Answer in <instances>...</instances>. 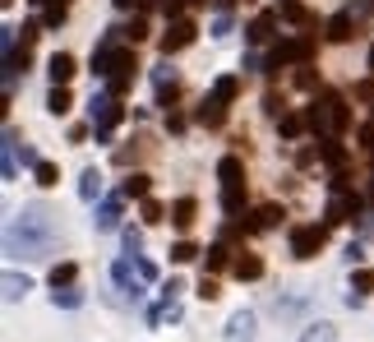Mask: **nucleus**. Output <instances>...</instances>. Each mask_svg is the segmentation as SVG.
Masks as SVG:
<instances>
[{
    "instance_id": "1",
    "label": "nucleus",
    "mask_w": 374,
    "mask_h": 342,
    "mask_svg": "<svg viewBox=\"0 0 374 342\" xmlns=\"http://www.w3.org/2000/svg\"><path fill=\"white\" fill-rule=\"evenodd\" d=\"M55 241H60V227H55V213L46 204L23 209L19 222L10 227V254H23V259H46Z\"/></svg>"
},
{
    "instance_id": "2",
    "label": "nucleus",
    "mask_w": 374,
    "mask_h": 342,
    "mask_svg": "<svg viewBox=\"0 0 374 342\" xmlns=\"http://www.w3.org/2000/svg\"><path fill=\"white\" fill-rule=\"evenodd\" d=\"M347 125H352V111H347V102H342L338 93H323V98H314V107H309V130H314V134H323V139H338Z\"/></svg>"
},
{
    "instance_id": "3",
    "label": "nucleus",
    "mask_w": 374,
    "mask_h": 342,
    "mask_svg": "<svg viewBox=\"0 0 374 342\" xmlns=\"http://www.w3.org/2000/svg\"><path fill=\"white\" fill-rule=\"evenodd\" d=\"M218 176H222V209L241 213L245 209V162H241V157H222Z\"/></svg>"
},
{
    "instance_id": "4",
    "label": "nucleus",
    "mask_w": 374,
    "mask_h": 342,
    "mask_svg": "<svg viewBox=\"0 0 374 342\" xmlns=\"http://www.w3.org/2000/svg\"><path fill=\"white\" fill-rule=\"evenodd\" d=\"M323 241H328V227H296L291 232V254L296 259H314L323 250Z\"/></svg>"
},
{
    "instance_id": "5",
    "label": "nucleus",
    "mask_w": 374,
    "mask_h": 342,
    "mask_svg": "<svg viewBox=\"0 0 374 342\" xmlns=\"http://www.w3.org/2000/svg\"><path fill=\"white\" fill-rule=\"evenodd\" d=\"M121 121V107L111 98H93V130H98V144H107L111 139V125Z\"/></svg>"
},
{
    "instance_id": "6",
    "label": "nucleus",
    "mask_w": 374,
    "mask_h": 342,
    "mask_svg": "<svg viewBox=\"0 0 374 342\" xmlns=\"http://www.w3.org/2000/svg\"><path fill=\"white\" fill-rule=\"evenodd\" d=\"M194 33H199V28L189 19H176L171 28H166V37H162V51L171 55V51H180V46H189V42H194Z\"/></svg>"
},
{
    "instance_id": "7",
    "label": "nucleus",
    "mask_w": 374,
    "mask_h": 342,
    "mask_svg": "<svg viewBox=\"0 0 374 342\" xmlns=\"http://www.w3.org/2000/svg\"><path fill=\"white\" fill-rule=\"evenodd\" d=\"M250 338H254V315L241 310V315H232V324H227V342H250Z\"/></svg>"
},
{
    "instance_id": "8",
    "label": "nucleus",
    "mask_w": 374,
    "mask_h": 342,
    "mask_svg": "<svg viewBox=\"0 0 374 342\" xmlns=\"http://www.w3.org/2000/svg\"><path fill=\"white\" fill-rule=\"evenodd\" d=\"M51 79H55V88H65L69 79H74V55H69V51L51 55Z\"/></svg>"
},
{
    "instance_id": "9",
    "label": "nucleus",
    "mask_w": 374,
    "mask_h": 342,
    "mask_svg": "<svg viewBox=\"0 0 374 342\" xmlns=\"http://www.w3.org/2000/svg\"><path fill=\"white\" fill-rule=\"evenodd\" d=\"M194 116H199V125H208V130H218V125H222V121H227V102H218V98H208V102H203V107H199V111H194Z\"/></svg>"
},
{
    "instance_id": "10",
    "label": "nucleus",
    "mask_w": 374,
    "mask_h": 342,
    "mask_svg": "<svg viewBox=\"0 0 374 342\" xmlns=\"http://www.w3.org/2000/svg\"><path fill=\"white\" fill-rule=\"evenodd\" d=\"M194 213H199L194 199H176V204H171V222H176L180 232H189V227H194Z\"/></svg>"
},
{
    "instance_id": "11",
    "label": "nucleus",
    "mask_w": 374,
    "mask_h": 342,
    "mask_svg": "<svg viewBox=\"0 0 374 342\" xmlns=\"http://www.w3.org/2000/svg\"><path fill=\"white\" fill-rule=\"evenodd\" d=\"M236 277H241V282L264 277V259H259V254H241V259H236Z\"/></svg>"
},
{
    "instance_id": "12",
    "label": "nucleus",
    "mask_w": 374,
    "mask_h": 342,
    "mask_svg": "<svg viewBox=\"0 0 374 342\" xmlns=\"http://www.w3.org/2000/svg\"><path fill=\"white\" fill-rule=\"evenodd\" d=\"M121 227V199H107L98 213V232H116Z\"/></svg>"
},
{
    "instance_id": "13",
    "label": "nucleus",
    "mask_w": 374,
    "mask_h": 342,
    "mask_svg": "<svg viewBox=\"0 0 374 342\" xmlns=\"http://www.w3.org/2000/svg\"><path fill=\"white\" fill-rule=\"evenodd\" d=\"M352 28H356L352 14H333V19H328V42H347V37H352Z\"/></svg>"
},
{
    "instance_id": "14",
    "label": "nucleus",
    "mask_w": 374,
    "mask_h": 342,
    "mask_svg": "<svg viewBox=\"0 0 374 342\" xmlns=\"http://www.w3.org/2000/svg\"><path fill=\"white\" fill-rule=\"evenodd\" d=\"M245 37H250V42H268V37H273V14H259V19L250 23V33H245Z\"/></svg>"
},
{
    "instance_id": "15",
    "label": "nucleus",
    "mask_w": 374,
    "mask_h": 342,
    "mask_svg": "<svg viewBox=\"0 0 374 342\" xmlns=\"http://www.w3.org/2000/svg\"><path fill=\"white\" fill-rule=\"evenodd\" d=\"M300 342H338V329H333V324H309Z\"/></svg>"
},
{
    "instance_id": "16",
    "label": "nucleus",
    "mask_w": 374,
    "mask_h": 342,
    "mask_svg": "<svg viewBox=\"0 0 374 342\" xmlns=\"http://www.w3.org/2000/svg\"><path fill=\"white\" fill-rule=\"evenodd\" d=\"M74 277H79V268H74V264H55V268H51V287L60 291V287H69Z\"/></svg>"
},
{
    "instance_id": "17",
    "label": "nucleus",
    "mask_w": 374,
    "mask_h": 342,
    "mask_svg": "<svg viewBox=\"0 0 374 342\" xmlns=\"http://www.w3.org/2000/svg\"><path fill=\"white\" fill-rule=\"evenodd\" d=\"M33 176H37V185H55V180H60V166H55V162H37Z\"/></svg>"
},
{
    "instance_id": "18",
    "label": "nucleus",
    "mask_w": 374,
    "mask_h": 342,
    "mask_svg": "<svg viewBox=\"0 0 374 342\" xmlns=\"http://www.w3.org/2000/svg\"><path fill=\"white\" fill-rule=\"evenodd\" d=\"M79 195H84V199H98V195H102V176H98V171H84V180H79Z\"/></svg>"
},
{
    "instance_id": "19",
    "label": "nucleus",
    "mask_w": 374,
    "mask_h": 342,
    "mask_svg": "<svg viewBox=\"0 0 374 342\" xmlns=\"http://www.w3.org/2000/svg\"><path fill=\"white\" fill-rule=\"evenodd\" d=\"M46 111H51V116H65V111H69V93H65V88H51V98H46Z\"/></svg>"
},
{
    "instance_id": "20",
    "label": "nucleus",
    "mask_w": 374,
    "mask_h": 342,
    "mask_svg": "<svg viewBox=\"0 0 374 342\" xmlns=\"http://www.w3.org/2000/svg\"><path fill=\"white\" fill-rule=\"evenodd\" d=\"M352 291H356V296H370V291H374V268H361V273L352 277Z\"/></svg>"
},
{
    "instance_id": "21",
    "label": "nucleus",
    "mask_w": 374,
    "mask_h": 342,
    "mask_svg": "<svg viewBox=\"0 0 374 342\" xmlns=\"http://www.w3.org/2000/svg\"><path fill=\"white\" fill-rule=\"evenodd\" d=\"M23 291H28V277H19V273H5V296H10V301H19Z\"/></svg>"
},
{
    "instance_id": "22",
    "label": "nucleus",
    "mask_w": 374,
    "mask_h": 342,
    "mask_svg": "<svg viewBox=\"0 0 374 342\" xmlns=\"http://www.w3.org/2000/svg\"><path fill=\"white\" fill-rule=\"evenodd\" d=\"M236 88H241V84H236V79L227 74V79H218V88H213V98H218V102H232V98H236Z\"/></svg>"
},
{
    "instance_id": "23",
    "label": "nucleus",
    "mask_w": 374,
    "mask_h": 342,
    "mask_svg": "<svg viewBox=\"0 0 374 342\" xmlns=\"http://www.w3.org/2000/svg\"><path fill=\"white\" fill-rule=\"evenodd\" d=\"M134 277H139V264H130V259H121V264H116V282H121V287H130Z\"/></svg>"
},
{
    "instance_id": "24",
    "label": "nucleus",
    "mask_w": 374,
    "mask_h": 342,
    "mask_svg": "<svg viewBox=\"0 0 374 342\" xmlns=\"http://www.w3.org/2000/svg\"><path fill=\"white\" fill-rule=\"evenodd\" d=\"M286 213L277 209V204H268V209H259V227H277V222H282Z\"/></svg>"
},
{
    "instance_id": "25",
    "label": "nucleus",
    "mask_w": 374,
    "mask_h": 342,
    "mask_svg": "<svg viewBox=\"0 0 374 342\" xmlns=\"http://www.w3.org/2000/svg\"><path fill=\"white\" fill-rule=\"evenodd\" d=\"M125 195H130V199H143V195H148V176H130V180H125Z\"/></svg>"
},
{
    "instance_id": "26",
    "label": "nucleus",
    "mask_w": 374,
    "mask_h": 342,
    "mask_svg": "<svg viewBox=\"0 0 374 342\" xmlns=\"http://www.w3.org/2000/svg\"><path fill=\"white\" fill-rule=\"evenodd\" d=\"M51 301H55V305H65V310H74V305H84V296H79V291H69V287H65V291H55V296H51Z\"/></svg>"
},
{
    "instance_id": "27",
    "label": "nucleus",
    "mask_w": 374,
    "mask_h": 342,
    "mask_svg": "<svg viewBox=\"0 0 374 342\" xmlns=\"http://www.w3.org/2000/svg\"><path fill=\"white\" fill-rule=\"evenodd\" d=\"M300 130H305V121H300V116H282V134H286V139H296Z\"/></svg>"
},
{
    "instance_id": "28",
    "label": "nucleus",
    "mask_w": 374,
    "mask_h": 342,
    "mask_svg": "<svg viewBox=\"0 0 374 342\" xmlns=\"http://www.w3.org/2000/svg\"><path fill=\"white\" fill-rule=\"evenodd\" d=\"M194 254H199L194 245H189V241H180L176 250H171V259H176V264H189V259H194Z\"/></svg>"
},
{
    "instance_id": "29",
    "label": "nucleus",
    "mask_w": 374,
    "mask_h": 342,
    "mask_svg": "<svg viewBox=\"0 0 374 342\" xmlns=\"http://www.w3.org/2000/svg\"><path fill=\"white\" fill-rule=\"evenodd\" d=\"M208 268H227V245H213L208 250Z\"/></svg>"
},
{
    "instance_id": "30",
    "label": "nucleus",
    "mask_w": 374,
    "mask_h": 342,
    "mask_svg": "<svg viewBox=\"0 0 374 342\" xmlns=\"http://www.w3.org/2000/svg\"><path fill=\"white\" fill-rule=\"evenodd\" d=\"M143 218H148V222H162V204H157V199H143Z\"/></svg>"
},
{
    "instance_id": "31",
    "label": "nucleus",
    "mask_w": 374,
    "mask_h": 342,
    "mask_svg": "<svg viewBox=\"0 0 374 342\" xmlns=\"http://www.w3.org/2000/svg\"><path fill=\"white\" fill-rule=\"evenodd\" d=\"M199 296H203V301H218V282H213V277H203V282H199Z\"/></svg>"
},
{
    "instance_id": "32",
    "label": "nucleus",
    "mask_w": 374,
    "mask_h": 342,
    "mask_svg": "<svg viewBox=\"0 0 374 342\" xmlns=\"http://www.w3.org/2000/svg\"><path fill=\"white\" fill-rule=\"evenodd\" d=\"M139 245H143V236H139V232H134V227H130V232H125V250L134 254V250H139Z\"/></svg>"
},
{
    "instance_id": "33",
    "label": "nucleus",
    "mask_w": 374,
    "mask_h": 342,
    "mask_svg": "<svg viewBox=\"0 0 374 342\" xmlns=\"http://www.w3.org/2000/svg\"><path fill=\"white\" fill-rule=\"evenodd\" d=\"M361 148H370V153H374V125H361Z\"/></svg>"
},
{
    "instance_id": "34",
    "label": "nucleus",
    "mask_w": 374,
    "mask_h": 342,
    "mask_svg": "<svg viewBox=\"0 0 374 342\" xmlns=\"http://www.w3.org/2000/svg\"><path fill=\"white\" fill-rule=\"evenodd\" d=\"M139 277H143V282H153V277H157V268L148 264V259H139Z\"/></svg>"
},
{
    "instance_id": "35",
    "label": "nucleus",
    "mask_w": 374,
    "mask_h": 342,
    "mask_svg": "<svg viewBox=\"0 0 374 342\" xmlns=\"http://www.w3.org/2000/svg\"><path fill=\"white\" fill-rule=\"evenodd\" d=\"M162 10L166 14H180V0H162Z\"/></svg>"
},
{
    "instance_id": "36",
    "label": "nucleus",
    "mask_w": 374,
    "mask_h": 342,
    "mask_svg": "<svg viewBox=\"0 0 374 342\" xmlns=\"http://www.w3.org/2000/svg\"><path fill=\"white\" fill-rule=\"evenodd\" d=\"M282 10H296V0H282Z\"/></svg>"
},
{
    "instance_id": "37",
    "label": "nucleus",
    "mask_w": 374,
    "mask_h": 342,
    "mask_svg": "<svg viewBox=\"0 0 374 342\" xmlns=\"http://www.w3.org/2000/svg\"><path fill=\"white\" fill-rule=\"evenodd\" d=\"M116 5H121V10H130V5H134V0H116Z\"/></svg>"
},
{
    "instance_id": "38",
    "label": "nucleus",
    "mask_w": 374,
    "mask_h": 342,
    "mask_svg": "<svg viewBox=\"0 0 374 342\" xmlns=\"http://www.w3.org/2000/svg\"><path fill=\"white\" fill-rule=\"evenodd\" d=\"M370 74H374V46H370Z\"/></svg>"
},
{
    "instance_id": "39",
    "label": "nucleus",
    "mask_w": 374,
    "mask_h": 342,
    "mask_svg": "<svg viewBox=\"0 0 374 342\" xmlns=\"http://www.w3.org/2000/svg\"><path fill=\"white\" fill-rule=\"evenodd\" d=\"M370 195H374V185H370Z\"/></svg>"
}]
</instances>
